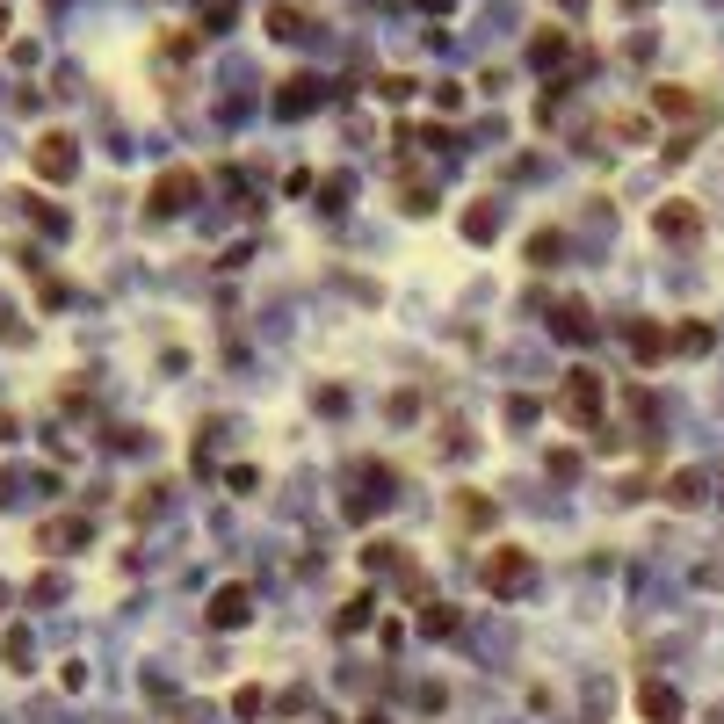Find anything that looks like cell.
Here are the masks:
<instances>
[{
    "label": "cell",
    "mask_w": 724,
    "mask_h": 724,
    "mask_svg": "<svg viewBox=\"0 0 724 724\" xmlns=\"http://www.w3.org/2000/svg\"><path fill=\"white\" fill-rule=\"evenodd\" d=\"M457 515H464V529H486V522H493V500L464 486V493H457Z\"/></svg>",
    "instance_id": "17"
},
{
    "label": "cell",
    "mask_w": 724,
    "mask_h": 724,
    "mask_svg": "<svg viewBox=\"0 0 724 724\" xmlns=\"http://www.w3.org/2000/svg\"><path fill=\"white\" fill-rule=\"evenodd\" d=\"M493 232H500V210L493 203H471L464 210V239H493Z\"/></svg>",
    "instance_id": "15"
},
{
    "label": "cell",
    "mask_w": 724,
    "mask_h": 724,
    "mask_svg": "<svg viewBox=\"0 0 724 724\" xmlns=\"http://www.w3.org/2000/svg\"><path fill=\"white\" fill-rule=\"evenodd\" d=\"M652 232H659V239H696V232H703V210L674 196V203H659V210H652Z\"/></svg>",
    "instance_id": "6"
},
{
    "label": "cell",
    "mask_w": 724,
    "mask_h": 724,
    "mask_svg": "<svg viewBox=\"0 0 724 724\" xmlns=\"http://www.w3.org/2000/svg\"><path fill=\"white\" fill-rule=\"evenodd\" d=\"M37 659V645H29V630H8V667H29Z\"/></svg>",
    "instance_id": "21"
},
{
    "label": "cell",
    "mask_w": 724,
    "mask_h": 724,
    "mask_svg": "<svg viewBox=\"0 0 724 724\" xmlns=\"http://www.w3.org/2000/svg\"><path fill=\"white\" fill-rule=\"evenodd\" d=\"M196 189H203L196 167H167V174L153 181V196H145V210H153V218H181V210L196 203Z\"/></svg>",
    "instance_id": "2"
},
{
    "label": "cell",
    "mask_w": 724,
    "mask_h": 724,
    "mask_svg": "<svg viewBox=\"0 0 724 724\" xmlns=\"http://www.w3.org/2000/svg\"><path fill=\"white\" fill-rule=\"evenodd\" d=\"M652 109H659V116H696L703 102L688 95V87H659V95H652Z\"/></svg>",
    "instance_id": "14"
},
{
    "label": "cell",
    "mask_w": 724,
    "mask_h": 724,
    "mask_svg": "<svg viewBox=\"0 0 724 724\" xmlns=\"http://www.w3.org/2000/svg\"><path fill=\"white\" fill-rule=\"evenodd\" d=\"M623 341H630V355H638V362H659V355L674 348V334H667V326H652V319H630Z\"/></svg>",
    "instance_id": "7"
},
{
    "label": "cell",
    "mask_w": 724,
    "mask_h": 724,
    "mask_svg": "<svg viewBox=\"0 0 724 724\" xmlns=\"http://www.w3.org/2000/svg\"><path fill=\"white\" fill-rule=\"evenodd\" d=\"M601 406H609V384H601V370H587V362H580V370H565V384H558V413L572 420V428H601Z\"/></svg>",
    "instance_id": "1"
},
{
    "label": "cell",
    "mask_w": 724,
    "mask_h": 724,
    "mask_svg": "<svg viewBox=\"0 0 724 724\" xmlns=\"http://www.w3.org/2000/svg\"><path fill=\"white\" fill-rule=\"evenodd\" d=\"M522 254H529V268H551V261L565 254V232H558V225H543V232L529 239V247H522Z\"/></svg>",
    "instance_id": "13"
},
{
    "label": "cell",
    "mask_w": 724,
    "mask_h": 724,
    "mask_svg": "<svg viewBox=\"0 0 724 724\" xmlns=\"http://www.w3.org/2000/svg\"><path fill=\"white\" fill-rule=\"evenodd\" d=\"M268 29H276V37H297V8H268Z\"/></svg>",
    "instance_id": "22"
},
{
    "label": "cell",
    "mask_w": 724,
    "mask_h": 724,
    "mask_svg": "<svg viewBox=\"0 0 724 724\" xmlns=\"http://www.w3.org/2000/svg\"><path fill=\"white\" fill-rule=\"evenodd\" d=\"M87 536H95V529H87L80 515H58V522H37V543H66V551H80V543Z\"/></svg>",
    "instance_id": "10"
},
{
    "label": "cell",
    "mask_w": 724,
    "mask_h": 724,
    "mask_svg": "<svg viewBox=\"0 0 724 724\" xmlns=\"http://www.w3.org/2000/svg\"><path fill=\"white\" fill-rule=\"evenodd\" d=\"M370 609H377V601H370V594H355V601H348V609L334 616V630H341V638H355V630H362V623H370Z\"/></svg>",
    "instance_id": "18"
},
{
    "label": "cell",
    "mask_w": 724,
    "mask_h": 724,
    "mask_svg": "<svg viewBox=\"0 0 724 724\" xmlns=\"http://www.w3.org/2000/svg\"><path fill=\"white\" fill-rule=\"evenodd\" d=\"M529 551H522V543H500V551L486 558V594H522L529 587Z\"/></svg>",
    "instance_id": "4"
},
{
    "label": "cell",
    "mask_w": 724,
    "mask_h": 724,
    "mask_svg": "<svg viewBox=\"0 0 724 724\" xmlns=\"http://www.w3.org/2000/svg\"><path fill=\"white\" fill-rule=\"evenodd\" d=\"M638 710H645L652 724H674V717H681V696H674L667 681H645V688H638Z\"/></svg>",
    "instance_id": "9"
},
{
    "label": "cell",
    "mask_w": 724,
    "mask_h": 724,
    "mask_svg": "<svg viewBox=\"0 0 724 724\" xmlns=\"http://www.w3.org/2000/svg\"><path fill=\"white\" fill-rule=\"evenodd\" d=\"M0 29H8V8H0Z\"/></svg>",
    "instance_id": "25"
},
{
    "label": "cell",
    "mask_w": 724,
    "mask_h": 724,
    "mask_svg": "<svg viewBox=\"0 0 724 724\" xmlns=\"http://www.w3.org/2000/svg\"><path fill=\"white\" fill-rule=\"evenodd\" d=\"M558 334L565 341H594V312L580 305V297H565V305H558Z\"/></svg>",
    "instance_id": "11"
},
{
    "label": "cell",
    "mask_w": 724,
    "mask_h": 724,
    "mask_svg": "<svg viewBox=\"0 0 724 724\" xmlns=\"http://www.w3.org/2000/svg\"><path fill=\"white\" fill-rule=\"evenodd\" d=\"M529 58H536V66H558V58H565V37H558V29H543V37L529 44Z\"/></svg>",
    "instance_id": "19"
},
{
    "label": "cell",
    "mask_w": 724,
    "mask_h": 724,
    "mask_svg": "<svg viewBox=\"0 0 724 724\" xmlns=\"http://www.w3.org/2000/svg\"><path fill=\"white\" fill-rule=\"evenodd\" d=\"M710 348H717V326H703V319L674 326V355H710Z\"/></svg>",
    "instance_id": "12"
},
{
    "label": "cell",
    "mask_w": 724,
    "mask_h": 724,
    "mask_svg": "<svg viewBox=\"0 0 724 724\" xmlns=\"http://www.w3.org/2000/svg\"><path fill=\"white\" fill-rule=\"evenodd\" d=\"M268 710V696H261V688L247 681V688H239V696H232V717H261Z\"/></svg>",
    "instance_id": "20"
},
{
    "label": "cell",
    "mask_w": 724,
    "mask_h": 724,
    "mask_svg": "<svg viewBox=\"0 0 724 724\" xmlns=\"http://www.w3.org/2000/svg\"><path fill=\"white\" fill-rule=\"evenodd\" d=\"M355 724H391V717H355Z\"/></svg>",
    "instance_id": "24"
},
{
    "label": "cell",
    "mask_w": 724,
    "mask_h": 724,
    "mask_svg": "<svg viewBox=\"0 0 724 724\" xmlns=\"http://www.w3.org/2000/svg\"><path fill=\"white\" fill-rule=\"evenodd\" d=\"M210 623H218V630H247L254 623V587L247 580H225L218 594H210Z\"/></svg>",
    "instance_id": "5"
},
{
    "label": "cell",
    "mask_w": 724,
    "mask_h": 724,
    "mask_svg": "<svg viewBox=\"0 0 724 724\" xmlns=\"http://www.w3.org/2000/svg\"><path fill=\"white\" fill-rule=\"evenodd\" d=\"M8 435H15V420H8V413H0V442H8Z\"/></svg>",
    "instance_id": "23"
},
{
    "label": "cell",
    "mask_w": 724,
    "mask_h": 724,
    "mask_svg": "<svg viewBox=\"0 0 724 724\" xmlns=\"http://www.w3.org/2000/svg\"><path fill=\"white\" fill-rule=\"evenodd\" d=\"M667 500H674V507H696V500H703V471H674V478H667Z\"/></svg>",
    "instance_id": "16"
},
{
    "label": "cell",
    "mask_w": 724,
    "mask_h": 724,
    "mask_svg": "<svg viewBox=\"0 0 724 724\" xmlns=\"http://www.w3.org/2000/svg\"><path fill=\"white\" fill-rule=\"evenodd\" d=\"M326 95H319V80L312 73H297V80H283V95H276V116H312Z\"/></svg>",
    "instance_id": "8"
},
{
    "label": "cell",
    "mask_w": 724,
    "mask_h": 724,
    "mask_svg": "<svg viewBox=\"0 0 724 724\" xmlns=\"http://www.w3.org/2000/svg\"><path fill=\"white\" fill-rule=\"evenodd\" d=\"M29 167H37V181H73L80 174V153L66 131H44L37 145H29Z\"/></svg>",
    "instance_id": "3"
}]
</instances>
